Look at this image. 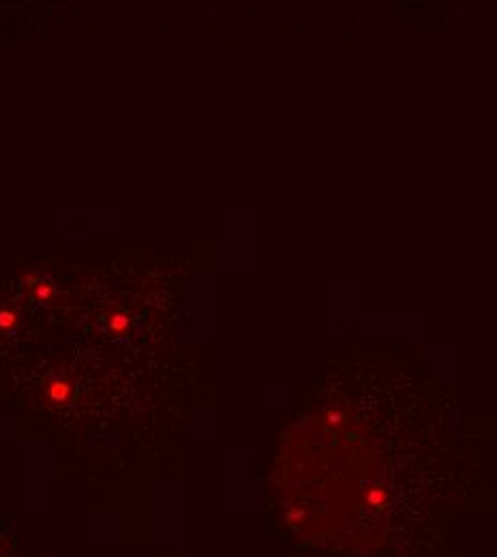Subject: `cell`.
Masks as SVG:
<instances>
[{"instance_id": "cell-2", "label": "cell", "mask_w": 497, "mask_h": 557, "mask_svg": "<svg viewBox=\"0 0 497 557\" xmlns=\"http://www.w3.org/2000/svg\"><path fill=\"white\" fill-rule=\"evenodd\" d=\"M112 326H114V328H118V330L124 328V326H126L124 315H116V317H114V319H112Z\"/></svg>"}, {"instance_id": "cell-1", "label": "cell", "mask_w": 497, "mask_h": 557, "mask_svg": "<svg viewBox=\"0 0 497 557\" xmlns=\"http://www.w3.org/2000/svg\"><path fill=\"white\" fill-rule=\"evenodd\" d=\"M15 322V315L9 311H0V326H11Z\"/></svg>"}]
</instances>
